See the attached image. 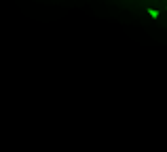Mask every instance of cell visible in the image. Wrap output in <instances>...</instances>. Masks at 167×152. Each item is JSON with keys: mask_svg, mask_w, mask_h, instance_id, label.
<instances>
[{"mask_svg": "<svg viewBox=\"0 0 167 152\" xmlns=\"http://www.w3.org/2000/svg\"><path fill=\"white\" fill-rule=\"evenodd\" d=\"M148 15H150L152 19H159V15H161V13H159L157 8H148Z\"/></svg>", "mask_w": 167, "mask_h": 152, "instance_id": "6da1fadb", "label": "cell"}]
</instances>
